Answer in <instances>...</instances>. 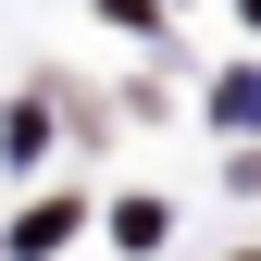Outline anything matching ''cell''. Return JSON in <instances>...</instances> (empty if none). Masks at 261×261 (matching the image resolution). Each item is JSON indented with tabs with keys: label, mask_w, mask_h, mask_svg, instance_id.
<instances>
[{
	"label": "cell",
	"mask_w": 261,
	"mask_h": 261,
	"mask_svg": "<svg viewBox=\"0 0 261 261\" xmlns=\"http://www.w3.org/2000/svg\"><path fill=\"white\" fill-rule=\"evenodd\" d=\"M62 237H75V199H38V212L13 224V249H25V261H38V249H62Z\"/></svg>",
	"instance_id": "obj_1"
}]
</instances>
